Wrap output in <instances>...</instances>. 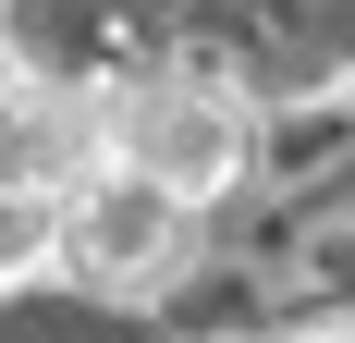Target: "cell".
<instances>
[{
    "mask_svg": "<svg viewBox=\"0 0 355 343\" xmlns=\"http://www.w3.org/2000/svg\"><path fill=\"white\" fill-rule=\"evenodd\" d=\"M110 160V86L0 74V208H62Z\"/></svg>",
    "mask_w": 355,
    "mask_h": 343,
    "instance_id": "cell-2",
    "label": "cell"
},
{
    "mask_svg": "<svg viewBox=\"0 0 355 343\" xmlns=\"http://www.w3.org/2000/svg\"><path fill=\"white\" fill-rule=\"evenodd\" d=\"M184 233H196V208H184L172 184L123 172V160H98L62 208H49V245H62V270H86V282H159L184 258Z\"/></svg>",
    "mask_w": 355,
    "mask_h": 343,
    "instance_id": "cell-3",
    "label": "cell"
},
{
    "mask_svg": "<svg viewBox=\"0 0 355 343\" xmlns=\"http://www.w3.org/2000/svg\"><path fill=\"white\" fill-rule=\"evenodd\" d=\"M245 99L220 86V74H123L110 86V160L147 172V184H172L184 208H209L245 184Z\"/></svg>",
    "mask_w": 355,
    "mask_h": 343,
    "instance_id": "cell-1",
    "label": "cell"
}]
</instances>
